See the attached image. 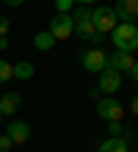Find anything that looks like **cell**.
Wrapping results in <instances>:
<instances>
[{
	"label": "cell",
	"mask_w": 138,
	"mask_h": 152,
	"mask_svg": "<svg viewBox=\"0 0 138 152\" xmlns=\"http://www.w3.org/2000/svg\"><path fill=\"white\" fill-rule=\"evenodd\" d=\"M110 42L122 53H135L138 50V28H135V22H119L110 31Z\"/></svg>",
	"instance_id": "cell-1"
},
{
	"label": "cell",
	"mask_w": 138,
	"mask_h": 152,
	"mask_svg": "<svg viewBox=\"0 0 138 152\" xmlns=\"http://www.w3.org/2000/svg\"><path fill=\"white\" fill-rule=\"evenodd\" d=\"M72 20H75V33L86 42H94L97 36V28H94V20H91V8L88 6H77L72 8Z\"/></svg>",
	"instance_id": "cell-2"
},
{
	"label": "cell",
	"mask_w": 138,
	"mask_h": 152,
	"mask_svg": "<svg viewBox=\"0 0 138 152\" xmlns=\"http://www.w3.org/2000/svg\"><path fill=\"white\" fill-rule=\"evenodd\" d=\"M80 66L86 69V72H94L99 75L102 69L110 66V61H108V53L102 47H88L86 53H80Z\"/></svg>",
	"instance_id": "cell-3"
},
{
	"label": "cell",
	"mask_w": 138,
	"mask_h": 152,
	"mask_svg": "<svg viewBox=\"0 0 138 152\" xmlns=\"http://www.w3.org/2000/svg\"><path fill=\"white\" fill-rule=\"evenodd\" d=\"M91 20H94V28H97V33H110L119 25V17H116V11H113V6H97L94 11H91Z\"/></svg>",
	"instance_id": "cell-4"
},
{
	"label": "cell",
	"mask_w": 138,
	"mask_h": 152,
	"mask_svg": "<svg viewBox=\"0 0 138 152\" xmlns=\"http://www.w3.org/2000/svg\"><path fill=\"white\" fill-rule=\"evenodd\" d=\"M97 116L105 119V122H122L124 108H122V102L116 97H102V100H97Z\"/></svg>",
	"instance_id": "cell-5"
},
{
	"label": "cell",
	"mask_w": 138,
	"mask_h": 152,
	"mask_svg": "<svg viewBox=\"0 0 138 152\" xmlns=\"http://www.w3.org/2000/svg\"><path fill=\"white\" fill-rule=\"evenodd\" d=\"M55 42H66L72 33H75V20H72V14H55L50 20V28H47Z\"/></svg>",
	"instance_id": "cell-6"
},
{
	"label": "cell",
	"mask_w": 138,
	"mask_h": 152,
	"mask_svg": "<svg viewBox=\"0 0 138 152\" xmlns=\"http://www.w3.org/2000/svg\"><path fill=\"white\" fill-rule=\"evenodd\" d=\"M99 91H102L105 97H113L119 88H122V72H116L113 66H108V69H102L99 72Z\"/></svg>",
	"instance_id": "cell-7"
},
{
	"label": "cell",
	"mask_w": 138,
	"mask_h": 152,
	"mask_svg": "<svg viewBox=\"0 0 138 152\" xmlns=\"http://www.w3.org/2000/svg\"><path fill=\"white\" fill-rule=\"evenodd\" d=\"M113 11L119 17V22H135L138 20V0H116Z\"/></svg>",
	"instance_id": "cell-8"
},
{
	"label": "cell",
	"mask_w": 138,
	"mask_h": 152,
	"mask_svg": "<svg viewBox=\"0 0 138 152\" xmlns=\"http://www.w3.org/2000/svg\"><path fill=\"white\" fill-rule=\"evenodd\" d=\"M108 61H110V66H113L116 72H133V66H135L133 53H122V50H113L108 56Z\"/></svg>",
	"instance_id": "cell-9"
},
{
	"label": "cell",
	"mask_w": 138,
	"mask_h": 152,
	"mask_svg": "<svg viewBox=\"0 0 138 152\" xmlns=\"http://www.w3.org/2000/svg\"><path fill=\"white\" fill-rule=\"evenodd\" d=\"M6 136L14 141V144H25L28 138H31V124L28 122H11L6 127Z\"/></svg>",
	"instance_id": "cell-10"
},
{
	"label": "cell",
	"mask_w": 138,
	"mask_h": 152,
	"mask_svg": "<svg viewBox=\"0 0 138 152\" xmlns=\"http://www.w3.org/2000/svg\"><path fill=\"white\" fill-rule=\"evenodd\" d=\"M20 105H22L20 91H6L3 97H0V113H3V116H11Z\"/></svg>",
	"instance_id": "cell-11"
},
{
	"label": "cell",
	"mask_w": 138,
	"mask_h": 152,
	"mask_svg": "<svg viewBox=\"0 0 138 152\" xmlns=\"http://www.w3.org/2000/svg\"><path fill=\"white\" fill-rule=\"evenodd\" d=\"M97 152H130V144H124L119 136H108L102 144L97 147Z\"/></svg>",
	"instance_id": "cell-12"
},
{
	"label": "cell",
	"mask_w": 138,
	"mask_h": 152,
	"mask_svg": "<svg viewBox=\"0 0 138 152\" xmlns=\"http://www.w3.org/2000/svg\"><path fill=\"white\" fill-rule=\"evenodd\" d=\"M33 47L36 50H53L55 47V36H53V33L50 31H39V33H36V36H33Z\"/></svg>",
	"instance_id": "cell-13"
},
{
	"label": "cell",
	"mask_w": 138,
	"mask_h": 152,
	"mask_svg": "<svg viewBox=\"0 0 138 152\" xmlns=\"http://www.w3.org/2000/svg\"><path fill=\"white\" fill-rule=\"evenodd\" d=\"M36 75V66L31 61H20V64H14V77L17 80H31Z\"/></svg>",
	"instance_id": "cell-14"
},
{
	"label": "cell",
	"mask_w": 138,
	"mask_h": 152,
	"mask_svg": "<svg viewBox=\"0 0 138 152\" xmlns=\"http://www.w3.org/2000/svg\"><path fill=\"white\" fill-rule=\"evenodd\" d=\"M8 80H14V64L0 58V83H8Z\"/></svg>",
	"instance_id": "cell-15"
},
{
	"label": "cell",
	"mask_w": 138,
	"mask_h": 152,
	"mask_svg": "<svg viewBox=\"0 0 138 152\" xmlns=\"http://www.w3.org/2000/svg\"><path fill=\"white\" fill-rule=\"evenodd\" d=\"M75 0H55V14H72Z\"/></svg>",
	"instance_id": "cell-16"
},
{
	"label": "cell",
	"mask_w": 138,
	"mask_h": 152,
	"mask_svg": "<svg viewBox=\"0 0 138 152\" xmlns=\"http://www.w3.org/2000/svg\"><path fill=\"white\" fill-rule=\"evenodd\" d=\"M108 133H110V136H122V133H124L122 122H108Z\"/></svg>",
	"instance_id": "cell-17"
},
{
	"label": "cell",
	"mask_w": 138,
	"mask_h": 152,
	"mask_svg": "<svg viewBox=\"0 0 138 152\" xmlns=\"http://www.w3.org/2000/svg\"><path fill=\"white\" fill-rule=\"evenodd\" d=\"M14 147V141L11 138H8L6 136V133H0V152H8V149H11Z\"/></svg>",
	"instance_id": "cell-18"
},
{
	"label": "cell",
	"mask_w": 138,
	"mask_h": 152,
	"mask_svg": "<svg viewBox=\"0 0 138 152\" xmlns=\"http://www.w3.org/2000/svg\"><path fill=\"white\" fill-rule=\"evenodd\" d=\"M8 28H11L8 17H0V39H6V36H8Z\"/></svg>",
	"instance_id": "cell-19"
},
{
	"label": "cell",
	"mask_w": 138,
	"mask_h": 152,
	"mask_svg": "<svg viewBox=\"0 0 138 152\" xmlns=\"http://www.w3.org/2000/svg\"><path fill=\"white\" fill-rule=\"evenodd\" d=\"M119 138H122L124 144H133V141H135V130H127V127H124V133H122Z\"/></svg>",
	"instance_id": "cell-20"
},
{
	"label": "cell",
	"mask_w": 138,
	"mask_h": 152,
	"mask_svg": "<svg viewBox=\"0 0 138 152\" xmlns=\"http://www.w3.org/2000/svg\"><path fill=\"white\" fill-rule=\"evenodd\" d=\"M88 97L97 102V100H102V91H99V88H91V91H88Z\"/></svg>",
	"instance_id": "cell-21"
},
{
	"label": "cell",
	"mask_w": 138,
	"mask_h": 152,
	"mask_svg": "<svg viewBox=\"0 0 138 152\" xmlns=\"http://www.w3.org/2000/svg\"><path fill=\"white\" fill-rule=\"evenodd\" d=\"M3 3H6V6H11V8H17V6H22L25 0H3Z\"/></svg>",
	"instance_id": "cell-22"
},
{
	"label": "cell",
	"mask_w": 138,
	"mask_h": 152,
	"mask_svg": "<svg viewBox=\"0 0 138 152\" xmlns=\"http://www.w3.org/2000/svg\"><path fill=\"white\" fill-rule=\"evenodd\" d=\"M130 108H133V113H135V116H138V94H135V97H133V102H130Z\"/></svg>",
	"instance_id": "cell-23"
},
{
	"label": "cell",
	"mask_w": 138,
	"mask_h": 152,
	"mask_svg": "<svg viewBox=\"0 0 138 152\" xmlns=\"http://www.w3.org/2000/svg\"><path fill=\"white\" fill-rule=\"evenodd\" d=\"M130 75H133V80H135V86H138V61H135V66H133V72H130Z\"/></svg>",
	"instance_id": "cell-24"
},
{
	"label": "cell",
	"mask_w": 138,
	"mask_h": 152,
	"mask_svg": "<svg viewBox=\"0 0 138 152\" xmlns=\"http://www.w3.org/2000/svg\"><path fill=\"white\" fill-rule=\"evenodd\" d=\"M77 6H91V3H97V0H75Z\"/></svg>",
	"instance_id": "cell-25"
},
{
	"label": "cell",
	"mask_w": 138,
	"mask_h": 152,
	"mask_svg": "<svg viewBox=\"0 0 138 152\" xmlns=\"http://www.w3.org/2000/svg\"><path fill=\"white\" fill-rule=\"evenodd\" d=\"M8 47V39H0V50H6Z\"/></svg>",
	"instance_id": "cell-26"
},
{
	"label": "cell",
	"mask_w": 138,
	"mask_h": 152,
	"mask_svg": "<svg viewBox=\"0 0 138 152\" xmlns=\"http://www.w3.org/2000/svg\"><path fill=\"white\" fill-rule=\"evenodd\" d=\"M135 28H138V20H135Z\"/></svg>",
	"instance_id": "cell-27"
},
{
	"label": "cell",
	"mask_w": 138,
	"mask_h": 152,
	"mask_svg": "<svg viewBox=\"0 0 138 152\" xmlns=\"http://www.w3.org/2000/svg\"><path fill=\"white\" fill-rule=\"evenodd\" d=\"M0 119H3V113H0Z\"/></svg>",
	"instance_id": "cell-28"
},
{
	"label": "cell",
	"mask_w": 138,
	"mask_h": 152,
	"mask_svg": "<svg viewBox=\"0 0 138 152\" xmlns=\"http://www.w3.org/2000/svg\"><path fill=\"white\" fill-rule=\"evenodd\" d=\"M0 97H3V94H0Z\"/></svg>",
	"instance_id": "cell-29"
}]
</instances>
